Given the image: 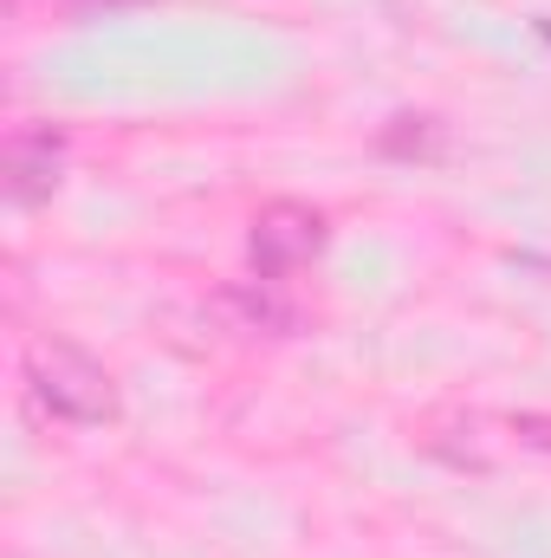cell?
<instances>
[{
  "label": "cell",
  "instance_id": "5",
  "mask_svg": "<svg viewBox=\"0 0 551 558\" xmlns=\"http://www.w3.org/2000/svg\"><path fill=\"white\" fill-rule=\"evenodd\" d=\"M434 131H396V137H390V149H403V156H409V149H434Z\"/></svg>",
  "mask_w": 551,
  "mask_h": 558
},
{
  "label": "cell",
  "instance_id": "3",
  "mask_svg": "<svg viewBox=\"0 0 551 558\" xmlns=\"http://www.w3.org/2000/svg\"><path fill=\"white\" fill-rule=\"evenodd\" d=\"M59 156H65V143L52 137V131H13V137H7V195H13L20 208L39 202V195H52Z\"/></svg>",
  "mask_w": 551,
  "mask_h": 558
},
{
  "label": "cell",
  "instance_id": "2",
  "mask_svg": "<svg viewBox=\"0 0 551 558\" xmlns=\"http://www.w3.org/2000/svg\"><path fill=\"white\" fill-rule=\"evenodd\" d=\"M318 241H325V221L311 208H298V202H273L254 221V260H260V274H292L298 260L318 254Z\"/></svg>",
  "mask_w": 551,
  "mask_h": 558
},
{
  "label": "cell",
  "instance_id": "1",
  "mask_svg": "<svg viewBox=\"0 0 551 558\" xmlns=\"http://www.w3.org/2000/svg\"><path fill=\"white\" fill-rule=\"evenodd\" d=\"M26 390H33L39 410H52L59 422L98 428V422L118 416V384H111V371H105L98 357H85L78 344H52V338L26 344Z\"/></svg>",
  "mask_w": 551,
  "mask_h": 558
},
{
  "label": "cell",
  "instance_id": "6",
  "mask_svg": "<svg viewBox=\"0 0 551 558\" xmlns=\"http://www.w3.org/2000/svg\"><path fill=\"white\" fill-rule=\"evenodd\" d=\"M519 435H526L532 448H551V422L546 416H519Z\"/></svg>",
  "mask_w": 551,
  "mask_h": 558
},
{
  "label": "cell",
  "instance_id": "4",
  "mask_svg": "<svg viewBox=\"0 0 551 558\" xmlns=\"http://www.w3.org/2000/svg\"><path fill=\"white\" fill-rule=\"evenodd\" d=\"M221 312L241 325V331H292V312L279 305L273 292H260V286H247V292H221Z\"/></svg>",
  "mask_w": 551,
  "mask_h": 558
}]
</instances>
